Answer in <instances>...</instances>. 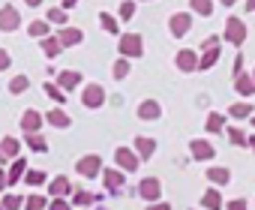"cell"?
<instances>
[{
  "mask_svg": "<svg viewBox=\"0 0 255 210\" xmlns=\"http://www.w3.org/2000/svg\"><path fill=\"white\" fill-rule=\"evenodd\" d=\"M117 51H120V57H126V60L144 57V39H141V33H120Z\"/></svg>",
  "mask_w": 255,
  "mask_h": 210,
  "instance_id": "cell-1",
  "label": "cell"
},
{
  "mask_svg": "<svg viewBox=\"0 0 255 210\" xmlns=\"http://www.w3.org/2000/svg\"><path fill=\"white\" fill-rule=\"evenodd\" d=\"M222 39H225V42H231V45L240 51V45L246 42V24H243L237 15H231V18L225 21V33H222Z\"/></svg>",
  "mask_w": 255,
  "mask_h": 210,
  "instance_id": "cell-2",
  "label": "cell"
},
{
  "mask_svg": "<svg viewBox=\"0 0 255 210\" xmlns=\"http://www.w3.org/2000/svg\"><path fill=\"white\" fill-rule=\"evenodd\" d=\"M114 162H117V168H120L123 174H132V171H138V165H141V159L135 156L132 147H117V150H114Z\"/></svg>",
  "mask_w": 255,
  "mask_h": 210,
  "instance_id": "cell-3",
  "label": "cell"
},
{
  "mask_svg": "<svg viewBox=\"0 0 255 210\" xmlns=\"http://www.w3.org/2000/svg\"><path fill=\"white\" fill-rule=\"evenodd\" d=\"M81 105L84 108H102L105 105V87L102 84H84V90H81Z\"/></svg>",
  "mask_w": 255,
  "mask_h": 210,
  "instance_id": "cell-4",
  "label": "cell"
},
{
  "mask_svg": "<svg viewBox=\"0 0 255 210\" xmlns=\"http://www.w3.org/2000/svg\"><path fill=\"white\" fill-rule=\"evenodd\" d=\"M189 30H192V12H174V15L168 18V33H171L174 39H183Z\"/></svg>",
  "mask_w": 255,
  "mask_h": 210,
  "instance_id": "cell-5",
  "label": "cell"
},
{
  "mask_svg": "<svg viewBox=\"0 0 255 210\" xmlns=\"http://www.w3.org/2000/svg\"><path fill=\"white\" fill-rule=\"evenodd\" d=\"M75 171L81 174V177H99V171H102V159L96 156V153H87V156H81L78 162H75Z\"/></svg>",
  "mask_w": 255,
  "mask_h": 210,
  "instance_id": "cell-6",
  "label": "cell"
},
{
  "mask_svg": "<svg viewBox=\"0 0 255 210\" xmlns=\"http://www.w3.org/2000/svg\"><path fill=\"white\" fill-rule=\"evenodd\" d=\"M189 153H192V159H198V162H210V159L216 156V147H213L207 138H192V141H189Z\"/></svg>",
  "mask_w": 255,
  "mask_h": 210,
  "instance_id": "cell-7",
  "label": "cell"
},
{
  "mask_svg": "<svg viewBox=\"0 0 255 210\" xmlns=\"http://www.w3.org/2000/svg\"><path fill=\"white\" fill-rule=\"evenodd\" d=\"M18 24H21V12H18L12 3L0 9V30H3V33H15Z\"/></svg>",
  "mask_w": 255,
  "mask_h": 210,
  "instance_id": "cell-8",
  "label": "cell"
},
{
  "mask_svg": "<svg viewBox=\"0 0 255 210\" xmlns=\"http://www.w3.org/2000/svg\"><path fill=\"white\" fill-rule=\"evenodd\" d=\"M99 174H102V183H105V189H108L111 195L123 192V183H126V177H123V171H120V168H102Z\"/></svg>",
  "mask_w": 255,
  "mask_h": 210,
  "instance_id": "cell-9",
  "label": "cell"
},
{
  "mask_svg": "<svg viewBox=\"0 0 255 210\" xmlns=\"http://www.w3.org/2000/svg\"><path fill=\"white\" fill-rule=\"evenodd\" d=\"M138 195H141L144 201H159V198H162V183H159V177H141Z\"/></svg>",
  "mask_w": 255,
  "mask_h": 210,
  "instance_id": "cell-10",
  "label": "cell"
},
{
  "mask_svg": "<svg viewBox=\"0 0 255 210\" xmlns=\"http://www.w3.org/2000/svg\"><path fill=\"white\" fill-rule=\"evenodd\" d=\"M174 66H177L180 72H198V51H192V48H180L177 57H174Z\"/></svg>",
  "mask_w": 255,
  "mask_h": 210,
  "instance_id": "cell-11",
  "label": "cell"
},
{
  "mask_svg": "<svg viewBox=\"0 0 255 210\" xmlns=\"http://www.w3.org/2000/svg\"><path fill=\"white\" fill-rule=\"evenodd\" d=\"M54 36H57L60 48H72V45H81V42H84V33H81L78 27H69V24H66V27H60Z\"/></svg>",
  "mask_w": 255,
  "mask_h": 210,
  "instance_id": "cell-12",
  "label": "cell"
},
{
  "mask_svg": "<svg viewBox=\"0 0 255 210\" xmlns=\"http://www.w3.org/2000/svg\"><path fill=\"white\" fill-rule=\"evenodd\" d=\"M219 57H222V45H216V48H201V51H198V72L213 69V66L219 63Z\"/></svg>",
  "mask_w": 255,
  "mask_h": 210,
  "instance_id": "cell-13",
  "label": "cell"
},
{
  "mask_svg": "<svg viewBox=\"0 0 255 210\" xmlns=\"http://www.w3.org/2000/svg\"><path fill=\"white\" fill-rule=\"evenodd\" d=\"M204 177L210 180V186H216V189H222V186H228L231 183V171L225 168V165H210L207 171H204Z\"/></svg>",
  "mask_w": 255,
  "mask_h": 210,
  "instance_id": "cell-14",
  "label": "cell"
},
{
  "mask_svg": "<svg viewBox=\"0 0 255 210\" xmlns=\"http://www.w3.org/2000/svg\"><path fill=\"white\" fill-rule=\"evenodd\" d=\"M42 123H45V117H42L36 108H27V111L21 114V129H24V135H27V132H39Z\"/></svg>",
  "mask_w": 255,
  "mask_h": 210,
  "instance_id": "cell-15",
  "label": "cell"
},
{
  "mask_svg": "<svg viewBox=\"0 0 255 210\" xmlns=\"http://www.w3.org/2000/svg\"><path fill=\"white\" fill-rule=\"evenodd\" d=\"M132 150H135V156L138 159H153V153H156V141L153 138H147V135H138L135 138V144H132Z\"/></svg>",
  "mask_w": 255,
  "mask_h": 210,
  "instance_id": "cell-16",
  "label": "cell"
},
{
  "mask_svg": "<svg viewBox=\"0 0 255 210\" xmlns=\"http://www.w3.org/2000/svg\"><path fill=\"white\" fill-rule=\"evenodd\" d=\"M57 81H60L57 87H60V90L66 93V90H75V87H78V84H81L84 78H81V72H78V69H60Z\"/></svg>",
  "mask_w": 255,
  "mask_h": 210,
  "instance_id": "cell-17",
  "label": "cell"
},
{
  "mask_svg": "<svg viewBox=\"0 0 255 210\" xmlns=\"http://www.w3.org/2000/svg\"><path fill=\"white\" fill-rule=\"evenodd\" d=\"M138 117H141V120H159V117H162V105H159L156 99H144V102L138 105Z\"/></svg>",
  "mask_w": 255,
  "mask_h": 210,
  "instance_id": "cell-18",
  "label": "cell"
},
{
  "mask_svg": "<svg viewBox=\"0 0 255 210\" xmlns=\"http://www.w3.org/2000/svg\"><path fill=\"white\" fill-rule=\"evenodd\" d=\"M222 204H225V198H222V192L216 186L204 189V195H201V207L204 210H222Z\"/></svg>",
  "mask_w": 255,
  "mask_h": 210,
  "instance_id": "cell-19",
  "label": "cell"
},
{
  "mask_svg": "<svg viewBox=\"0 0 255 210\" xmlns=\"http://www.w3.org/2000/svg\"><path fill=\"white\" fill-rule=\"evenodd\" d=\"M69 192H72V183H69V177H63V174L48 183V195H51V198H66Z\"/></svg>",
  "mask_w": 255,
  "mask_h": 210,
  "instance_id": "cell-20",
  "label": "cell"
},
{
  "mask_svg": "<svg viewBox=\"0 0 255 210\" xmlns=\"http://www.w3.org/2000/svg\"><path fill=\"white\" fill-rule=\"evenodd\" d=\"M0 153H3V159L6 162H12V159H18L21 156V141L18 138H3V141H0Z\"/></svg>",
  "mask_w": 255,
  "mask_h": 210,
  "instance_id": "cell-21",
  "label": "cell"
},
{
  "mask_svg": "<svg viewBox=\"0 0 255 210\" xmlns=\"http://www.w3.org/2000/svg\"><path fill=\"white\" fill-rule=\"evenodd\" d=\"M45 120H48L54 129H69V126H72V117H69L63 108H51V111L45 114Z\"/></svg>",
  "mask_w": 255,
  "mask_h": 210,
  "instance_id": "cell-22",
  "label": "cell"
},
{
  "mask_svg": "<svg viewBox=\"0 0 255 210\" xmlns=\"http://www.w3.org/2000/svg\"><path fill=\"white\" fill-rule=\"evenodd\" d=\"M225 126H228V123H225V114H219V111H210L207 120H204V132H207V135H219Z\"/></svg>",
  "mask_w": 255,
  "mask_h": 210,
  "instance_id": "cell-23",
  "label": "cell"
},
{
  "mask_svg": "<svg viewBox=\"0 0 255 210\" xmlns=\"http://www.w3.org/2000/svg\"><path fill=\"white\" fill-rule=\"evenodd\" d=\"M24 171H27V162H24V156L12 159V165H9V171H6V186H15V183L24 177Z\"/></svg>",
  "mask_w": 255,
  "mask_h": 210,
  "instance_id": "cell-24",
  "label": "cell"
},
{
  "mask_svg": "<svg viewBox=\"0 0 255 210\" xmlns=\"http://www.w3.org/2000/svg\"><path fill=\"white\" fill-rule=\"evenodd\" d=\"M234 90L246 99V96H252L255 93V84H252V75L249 72H240V75H234Z\"/></svg>",
  "mask_w": 255,
  "mask_h": 210,
  "instance_id": "cell-25",
  "label": "cell"
},
{
  "mask_svg": "<svg viewBox=\"0 0 255 210\" xmlns=\"http://www.w3.org/2000/svg\"><path fill=\"white\" fill-rule=\"evenodd\" d=\"M252 114H255V108H252L249 102H234L231 108H228V117L231 120H249Z\"/></svg>",
  "mask_w": 255,
  "mask_h": 210,
  "instance_id": "cell-26",
  "label": "cell"
},
{
  "mask_svg": "<svg viewBox=\"0 0 255 210\" xmlns=\"http://www.w3.org/2000/svg\"><path fill=\"white\" fill-rule=\"evenodd\" d=\"M69 195H72V201H69V204H78L81 210H87L93 201H99V195H93V192H87V189H72Z\"/></svg>",
  "mask_w": 255,
  "mask_h": 210,
  "instance_id": "cell-27",
  "label": "cell"
},
{
  "mask_svg": "<svg viewBox=\"0 0 255 210\" xmlns=\"http://www.w3.org/2000/svg\"><path fill=\"white\" fill-rule=\"evenodd\" d=\"M222 132H225L228 144H234V147H246V138H249V135H246V132H243L240 126H225Z\"/></svg>",
  "mask_w": 255,
  "mask_h": 210,
  "instance_id": "cell-28",
  "label": "cell"
},
{
  "mask_svg": "<svg viewBox=\"0 0 255 210\" xmlns=\"http://www.w3.org/2000/svg\"><path fill=\"white\" fill-rule=\"evenodd\" d=\"M189 9L201 18H210L213 15V0H189Z\"/></svg>",
  "mask_w": 255,
  "mask_h": 210,
  "instance_id": "cell-29",
  "label": "cell"
},
{
  "mask_svg": "<svg viewBox=\"0 0 255 210\" xmlns=\"http://www.w3.org/2000/svg\"><path fill=\"white\" fill-rule=\"evenodd\" d=\"M24 141H27V147H30L33 153H45V150H48V141H45L39 132H27V135H24Z\"/></svg>",
  "mask_w": 255,
  "mask_h": 210,
  "instance_id": "cell-30",
  "label": "cell"
},
{
  "mask_svg": "<svg viewBox=\"0 0 255 210\" xmlns=\"http://www.w3.org/2000/svg\"><path fill=\"white\" fill-rule=\"evenodd\" d=\"M21 180H24L27 186H33V189H36V186H42V183L48 180V174H45V171H39V168H27Z\"/></svg>",
  "mask_w": 255,
  "mask_h": 210,
  "instance_id": "cell-31",
  "label": "cell"
},
{
  "mask_svg": "<svg viewBox=\"0 0 255 210\" xmlns=\"http://www.w3.org/2000/svg\"><path fill=\"white\" fill-rule=\"evenodd\" d=\"M99 24H102V30H105V33H111V36H120V24H117V18H114V15H108V12H99Z\"/></svg>",
  "mask_w": 255,
  "mask_h": 210,
  "instance_id": "cell-32",
  "label": "cell"
},
{
  "mask_svg": "<svg viewBox=\"0 0 255 210\" xmlns=\"http://www.w3.org/2000/svg\"><path fill=\"white\" fill-rule=\"evenodd\" d=\"M39 42H42V51H45V57H57V54L63 51L54 33H48V36H45V39H39Z\"/></svg>",
  "mask_w": 255,
  "mask_h": 210,
  "instance_id": "cell-33",
  "label": "cell"
},
{
  "mask_svg": "<svg viewBox=\"0 0 255 210\" xmlns=\"http://www.w3.org/2000/svg\"><path fill=\"white\" fill-rule=\"evenodd\" d=\"M45 207H48V198L39 195V192H30L24 198V210H45Z\"/></svg>",
  "mask_w": 255,
  "mask_h": 210,
  "instance_id": "cell-34",
  "label": "cell"
},
{
  "mask_svg": "<svg viewBox=\"0 0 255 210\" xmlns=\"http://www.w3.org/2000/svg\"><path fill=\"white\" fill-rule=\"evenodd\" d=\"M129 69H132V63H129V60H126V57H117V60H114V66H111V75H114L117 81H123L126 75H129Z\"/></svg>",
  "mask_w": 255,
  "mask_h": 210,
  "instance_id": "cell-35",
  "label": "cell"
},
{
  "mask_svg": "<svg viewBox=\"0 0 255 210\" xmlns=\"http://www.w3.org/2000/svg\"><path fill=\"white\" fill-rule=\"evenodd\" d=\"M0 207H3V210H21L24 207V198L15 195V192H6L3 198H0Z\"/></svg>",
  "mask_w": 255,
  "mask_h": 210,
  "instance_id": "cell-36",
  "label": "cell"
},
{
  "mask_svg": "<svg viewBox=\"0 0 255 210\" xmlns=\"http://www.w3.org/2000/svg\"><path fill=\"white\" fill-rule=\"evenodd\" d=\"M27 33H30L33 39H45L51 30H48V21H30V24H27Z\"/></svg>",
  "mask_w": 255,
  "mask_h": 210,
  "instance_id": "cell-37",
  "label": "cell"
},
{
  "mask_svg": "<svg viewBox=\"0 0 255 210\" xmlns=\"http://www.w3.org/2000/svg\"><path fill=\"white\" fill-rule=\"evenodd\" d=\"M45 21L48 24H60V27H66V21H69V15H66V9H48V15H45Z\"/></svg>",
  "mask_w": 255,
  "mask_h": 210,
  "instance_id": "cell-38",
  "label": "cell"
},
{
  "mask_svg": "<svg viewBox=\"0 0 255 210\" xmlns=\"http://www.w3.org/2000/svg\"><path fill=\"white\" fill-rule=\"evenodd\" d=\"M30 87V78L27 75H15L12 81H9V93H24Z\"/></svg>",
  "mask_w": 255,
  "mask_h": 210,
  "instance_id": "cell-39",
  "label": "cell"
},
{
  "mask_svg": "<svg viewBox=\"0 0 255 210\" xmlns=\"http://www.w3.org/2000/svg\"><path fill=\"white\" fill-rule=\"evenodd\" d=\"M117 15H120V21H129L135 15V0H123L120 9H117Z\"/></svg>",
  "mask_w": 255,
  "mask_h": 210,
  "instance_id": "cell-40",
  "label": "cell"
},
{
  "mask_svg": "<svg viewBox=\"0 0 255 210\" xmlns=\"http://www.w3.org/2000/svg\"><path fill=\"white\" fill-rule=\"evenodd\" d=\"M45 93H48V96H51L57 105H63V102H66V93H63L57 84H51V81H45Z\"/></svg>",
  "mask_w": 255,
  "mask_h": 210,
  "instance_id": "cell-41",
  "label": "cell"
},
{
  "mask_svg": "<svg viewBox=\"0 0 255 210\" xmlns=\"http://www.w3.org/2000/svg\"><path fill=\"white\" fill-rule=\"evenodd\" d=\"M48 210H72V204L66 198H51L48 201Z\"/></svg>",
  "mask_w": 255,
  "mask_h": 210,
  "instance_id": "cell-42",
  "label": "cell"
},
{
  "mask_svg": "<svg viewBox=\"0 0 255 210\" xmlns=\"http://www.w3.org/2000/svg\"><path fill=\"white\" fill-rule=\"evenodd\" d=\"M222 207H225V210H249V207H246V201H243V198H231V201H225V204H222Z\"/></svg>",
  "mask_w": 255,
  "mask_h": 210,
  "instance_id": "cell-43",
  "label": "cell"
},
{
  "mask_svg": "<svg viewBox=\"0 0 255 210\" xmlns=\"http://www.w3.org/2000/svg\"><path fill=\"white\" fill-rule=\"evenodd\" d=\"M9 63H12L9 51H6V48H0V72H3V69H9Z\"/></svg>",
  "mask_w": 255,
  "mask_h": 210,
  "instance_id": "cell-44",
  "label": "cell"
},
{
  "mask_svg": "<svg viewBox=\"0 0 255 210\" xmlns=\"http://www.w3.org/2000/svg\"><path fill=\"white\" fill-rule=\"evenodd\" d=\"M243 72V54L237 51V57H234V66H231V75H240Z\"/></svg>",
  "mask_w": 255,
  "mask_h": 210,
  "instance_id": "cell-45",
  "label": "cell"
},
{
  "mask_svg": "<svg viewBox=\"0 0 255 210\" xmlns=\"http://www.w3.org/2000/svg\"><path fill=\"white\" fill-rule=\"evenodd\" d=\"M216 45H222V39H219V36H207V39L201 42V48H216Z\"/></svg>",
  "mask_w": 255,
  "mask_h": 210,
  "instance_id": "cell-46",
  "label": "cell"
},
{
  "mask_svg": "<svg viewBox=\"0 0 255 210\" xmlns=\"http://www.w3.org/2000/svg\"><path fill=\"white\" fill-rule=\"evenodd\" d=\"M147 210H171V204H168V201H150Z\"/></svg>",
  "mask_w": 255,
  "mask_h": 210,
  "instance_id": "cell-47",
  "label": "cell"
},
{
  "mask_svg": "<svg viewBox=\"0 0 255 210\" xmlns=\"http://www.w3.org/2000/svg\"><path fill=\"white\" fill-rule=\"evenodd\" d=\"M78 3V0H60V9H72Z\"/></svg>",
  "mask_w": 255,
  "mask_h": 210,
  "instance_id": "cell-48",
  "label": "cell"
},
{
  "mask_svg": "<svg viewBox=\"0 0 255 210\" xmlns=\"http://www.w3.org/2000/svg\"><path fill=\"white\" fill-rule=\"evenodd\" d=\"M243 9H246V12H255V0H246V3H243Z\"/></svg>",
  "mask_w": 255,
  "mask_h": 210,
  "instance_id": "cell-49",
  "label": "cell"
},
{
  "mask_svg": "<svg viewBox=\"0 0 255 210\" xmlns=\"http://www.w3.org/2000/svg\"><path fill=\"white\" fill-rule=\"evenodd\" d=\"M0 189H6V171L0 168Z\"/></svg>",
  "mask_w": 255,
  "mask_h": 210,
  "instance_id": "cell-50",
  "label": "cell"
},
{
  "mask_svg": "<svg viewBox=\"0 0 255 210\" xmlns=\"http://www.w3.org/2000/svg\"><path fill=\"white\" fill-rule=\"evenodd\" d=\"M246 147H249V150L255 153V135H249V138H246Z\"/></svg>",
  "mask_w": 255,
  "mask_h": 210,
  "instance_id": "cell-51",
  "label": "cell"
},
{
  "mask_svg": "<svg viewBox=\"0 0 255 210\" xmlns=\"http://www.w3.org/2000/svg\"><path fill=\"white\" fill-rule=\"evenodd\" d=\"M24 3H27V6H39V3H42V0H24Z\"/></svg>",
  "mask_w": 255,
  "mask_h": 210,
  "instance_id": "cell-52",
  "label": "cell"
},
{
  "mask_svg": "<svg viewBox=\"0 0 255 210\" xmlns=\"http://www.w3.org/2000/svg\"><path fill=\"white\" fill-rule=\"evenodd\" d=\"M219 3H222V6H234V3H237V0H219Z\"/></svg>",
  "mask_w": 255,
  "mask_h": 210,
  "instance_id": "cell-53",
  "label": "cell"
},
{
  "mask_svg": "<svg viewBox=\"0 0 255 210\" xmlns=\"http://www.w3.org/2000/svg\"><path fill=\"white\" fill-rule=\"evenodd\" d=\"M249 75H252V84H255V69H252V72H249Z\"/></svg>",
  "mask_w": 255,
  "mask_h": 210,
  "instance_id": "cell-54",
  "label": "cell"
},
{
  "mask_svg": "<svg viewBox=\"0 0 255 210\" xmlns=\"http://www.w3.org/2000/svg\"><path fill=\"white\" fill-rule=\"evenodd\" d=\"M249 120H252V129H255V114H252V117H249Z\"/></svg>",
  "mask_w": 255,
  "mask_h": 210,
  "instance_id": "cell-55",
  "label": "cell"
},
{
  "mask_svg": "<svg viewBox=\"0 0 255 210\" xmlns=\"http://www.w3.org/2000/svg\"><path fill=\"white\" fill-rule=\"evenodd\" d=\"M3 162H6V159H3V153H0V165H3Z\"/></svg>",
  "mask_w": 255,
  "mask_h": 210,
  "instance_id": "cell-56",
  "label": "cell"
},
{
  "mask_svg": "<svg viewBox=\"0 0 255 210\" xmlns=\"http://www.w3.org/2000/svg\"><path fill=\"white\" fill-rule=\"evenodd\" d=\"M0 210H3V207H0Z\"/></svg>",
  "mask_w": 255,
  "mask_h": 210,
  "instance_id": "cell-57",
  "label": "cell"
},
{
  "mask_svg": "<svg viewBox=\"0 0 255 210\" xmlns=\"http://www.w3.org/2000/svg\"><path fill=\"white\" fill-rule=\"evenodd\" d=\"M144 3H147V0H144Z\"/></svg>",
  "mask_w": 255,
  "mask_h": 210,
  "instance_id": "cell-58",
  "label": "cell"
}]
</instances>
